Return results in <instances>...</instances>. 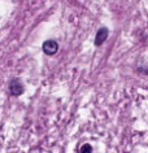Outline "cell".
Wrapping results in <instances>:
<instances>
[{
	"label": "cell",
	"instance_id": "cell-1",
	"mask_svg": "<svg viewBox=\"0 0 148 153\" xmlns=\"http://www.w3.org/2000/svg\"><path fill=\"white\" fill-rule=\"evenodd\" d=\"M9 92L13 96H20L24 94V86L18 79H12L9 83Z\"/></svg>",
	"mask_w": 148,
	"mask_h": 153
},
{
	"label": "cell",
	"instance_id": "cell-2",
	"mask_svg": "<svg viewBox=\"0 0 148 153\" xmlns=\"http://www.w3.org/2000/svg\"><path fill=\"white\" fill-rule=\"evenodd\" d=\"M42 48H43V52L45 55L52 56L59 51V44H57V42H55V40H47L43 43V47Z\"/></svg>",
	"mask_w": 148,
	"mask_h": 153
},
{
	"label": "cell",
	"instance_id": "cell-3",
	"mask_svg": "<svg viewBox=\"0 0 148 153\" xmlns=\"http://www.w3.org/2000/svg\"><path fill=\"white\" fill-rule=\"evenodd\" d=\"M107 38H108V29L100 27L99 31L96 33V36H95V45H96V47H100V45L105 42Z\"/></svg>",
	"mask_w": 148,
	"mask_h": 153
},
{
	"label": "cell",
	"instance_id": "cell-4",
	"mask_svg": "<svg viewBox=\"0 0 148 153\" xmlns=\"http://www.w3.org/2000/svg\"><path fill=\"white\" fill-rule=\"evenodd\" d=\"M79 152H82V153H85V152L91 153V152H92V148H91L89 144H85V145H83V147L81 148V151H79Z\"/></svg>",
	"mask_w": 148,
	"mask_h": 153
}]
</instances>
